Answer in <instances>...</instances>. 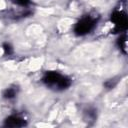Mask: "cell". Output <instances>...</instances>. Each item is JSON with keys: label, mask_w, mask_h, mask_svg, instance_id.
<instances>
[{"label": "cell", "mask_w": 128, "mask_h": 128, "mask_svg": "<svg viewBox=\"0 0 128 128\" xmlns=\"http://www.w3.org/2000/svg\"><path fill=\"white\" fill-rule=\"evenodd\" d=\"M26 125H27L26 120L19 115H10L4 120V126L5 127L19 128V127H24Z\"/></svg>", "instance_id": "cell-4"}, {"label": "cell", "mask_w": 128, "mask_h": 128, "mask_svg": "<svg viewBox=\"0 0 128 128\" xmlns=\"http://www.w3.org/2000/svg\"><path fill=\"white\" fill-rule=\"evenodd\" d=\"M17 93H18V88L15 87V86H11V87L6 88V89L3 91L2 96H3V98L6 99V100H12V99H14V98L16 97Z\"/></svg>", "instance_id": "cell-5"}, {"label": "cell", "mask_w": 128, "mask_h": 128, "mask_svg": "<svg viewBox=\"0 0 128 128\" xmlns=\"http://www.w3.org/2000/svg\"><path fill=\"white\" fill-rule=\"evenodd\" d=\"M111 22H113L114 24V30H116L117 32L123 33L126 31L127 29V25H128V19H127V15L125 12L123 11H119V10H115L112 14H111Z\"/></svg>", "instance_id": "cell-3"}, {"label": "cell", "mask_w": 128, "mask_h": 128, "mask_svg": "<svg viewBox=\"0 0 128 128\" xmlns=\"http://www.w3.org/2000/svg\"><path fill=\"white\" fill-rule=\"evenodd\" d=\"M13 4L21 6V7H27L28 5H30L31 0H10Z\"/></svg>", "instance_id": "cell-7"}, {"label": "cell", "mask_w": 128, "mask_h": 128, "mask_svg": "<svg viewBox=\"0 0 128 128\" xmlns=\"http://www.w3.org/2000/svg\"><path fill=\"white\" fill-rule=\"evenodd\" d=\"M96 23H97L96 17L91 16L90 14L84 15L83 17H81V19H79L75 23L73 31L77 36H85L95 28Z\"/></svg>", "instance_id": "cell-2"}, {"label": "cell", "mask_w": 128, "mask_h": 128, "mask_svg": "<svg viewBox=\"0 0 128 128\" xmlns=\"http://www.w3.org/2000/svg\"><path fill=\"white\" fill-rule=\"evenodd\" d=\"M42 82L51 89L57 91H63L68 89L71 86V79L57 71H47L43 78Z\"/></svg>", "instance_id": "cell-1"}, {"label": "cell", "mask_w": 128, "mask_h": 128, "mask_svg": "<svg viewBox=\"0 0 128 128\" xmlns=\"http://www.w3.org/2000/svg\"><path fill=\"white\" fill-rule=\"evenodd\" d=\"M3 50H4V53L6 55H11L13 53V47L11 46L10 43H4L3 44Z\"/></svg>", "instance_id": "cell-8"}, {"label": "cell", "mask_w": 128, "mask_h": 128, "mask_svg": "<svg viewBox=\"0 0 128 128\" xmlns=\"http://www.w3.org/2000/svg\"><path fill=\"white\" fill-rule=\"evenodd\" d=\"M117 44H118L119 49L124 54H126L127 53V36H126L125 32H123V34L120 35V37H119V39L117 41Z\"/></svg>", "instance_id": "cell-6"}]
</instances>
